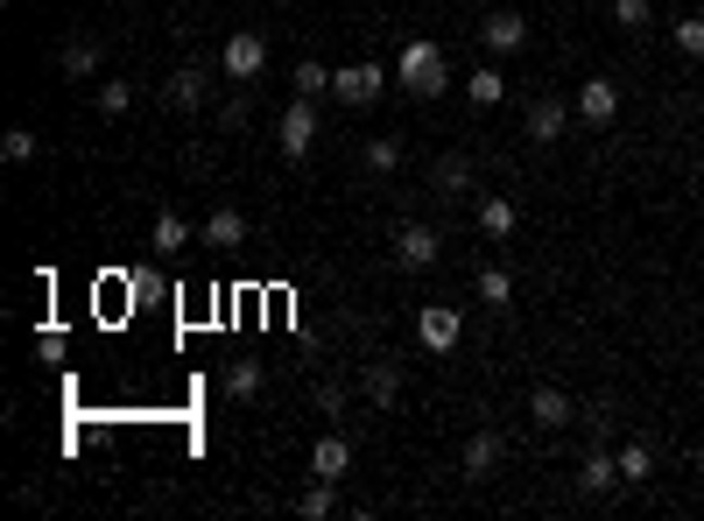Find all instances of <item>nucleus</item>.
<instances>
[{"instance_id":"nucleus-1","label":"nucleus","mask_w":704,"mask_h":521,"mask_svg":"<svg viewBox=\"0 0 704 521\" xmlns=\"http://www.w3.org/2000/svg\"><path fill=\"white\" fill-rule=\"evenodd\" d=\"M395 78L409 85L416 99H437L444 85H452V64H444V50H437V42H423V36H416V42H402V57H395Z\"/></svg>"},{"instance_id":"nucleus-2","label":"nucleus","mask_w":704,"mask_h":521,"mask_svg":"<svg viewBox=\"0 0 704 521\" xmlns=\"http://www.w3.org/2000/svg\"><path fill=\"white\" fill-rule=\"evenodd\" d=\"M275 141H282V156H310V141H318V99H289V113L275 121Z\"/></svg>"},{"instance_id":"nucleus-3","label":"nucleus","mask_w":704,"mask_h":521,"mask_svg":"<svg viewBox=\"0 0 704 521\" xmlns=\"http://www.w3.org/2000/svg\"><path fill=\"white\" fill-rule=\"evenodd\" d=\"M458 332H466V318H458L452 303H423V310H416V338H423L430 352H452Z\"/></svg>"},{"instance_id":"nucleus-4","label":"nucleus","mask_w":704,"mask_h":521,"mask_svg":"<svg viewBox=\"0 0 704 521\" xmlns=\"http://www.w3.org/2000/svg\"><path fill=\"white\" fill-rule=\"evenodd\" d=\"M219 64H226V78H239V85H254L268 71V42L254 36V28H239V36L226 42V57H219Z\"/></svg>"},{"instance_id":"nucleus-5","label":"nucleus","mask_w":704,"mask_h":521,"mask_svg":"<svg viewBox=\"0 0 704 521\" xmlns=\"http://www.w3.org/2000/svg\"><path fill=\"white\" fill-rule=\"evenodd\" d=\"M381 85H387L381 64H346V71H332V92L346 99V107H373V99H381Z\"/></svg>"},{"instance_id":"nucleus-6","label":"nucleus","mask_w":704,"mask_h":521,"mask_svg":"<svg viewBox=\"0 0 704 521\" xmlns=\"http://www.w3.org/2000/svg\"><path fill=\"white\" fill-rule=\"evenodd\" d=\"M613 113H620V85H613V78H585V85H578V121L606 127Z\"/></svg>"},{"instance_id":"nucleus-7","label":"nucleus","mask_w":704,"mask_h":521,"mask_svg":"<svg viewBox=\"0 0 704 521\" xmlns=\"http://www.w3.org/2000/svg\"><path fill=\"white\" fill-rule=\"evenodd\" d=\"M346 466H353V444L346 437H338V430H324V437L318 444H310V472H318V480H346Z\"/></svg>"},{"instance_id":"nucleus-8","label":"nucleus","mask_w":704,"mask_h":521,"mask_svg":"<svg viewBox=\"0 0 704 521\" xmlns=\"http://www.w3.org/2000/svg\"><path fill=\"white\" fill-rule=\"evenodd\" d=\"M479 42H486L493 57H507V50L529 42V22H521V14H486V22H479Z\"/></svg>"},{"instance_id":"nucleus-9","label":"nucleus","mask_w":704,"mask_h":521,"mask_svg":"<svg viewBox=\"0 0 704 521\" xmlns=\"http://www.w3.org/2000/svg\"><path fill=\"white\" fill-rule=\"evenodd\" d=\"M430 190H437V198H466L472 190V156H437V170H430Z\"/></svg>"},{"instance_id":"nucleus-10","label":"nucleus","mask_w":704,"mask_h":521,"mask_svg":"<svg viewBox=\"0 0 704 521\" xmlns=\"http://www.w3.org/2000/svg\"><path fill=\"white\" fill-rule=\"evenodd\" d=\"M395 261L402 268H437V233L430 226H402L395 233Z\"/></svg>"},{"instance_id":"nucleus-11","label":"nucleus","mask_w":704,"mask_h":521,"mask_svg":"<svg viewBox=\"0 0 704 521\" xmlns=\"http://www.w3.org/2000/svg\"><path fill=\"white\" fill-rule=\"evenodd\" d=\"M606 486H620V458H606V444H592L585 466H578V494H606Z\"/></svg>"},{"instance_id":"nucleus-12","label":"nucleus","mask_w":704,"mask_h":521,"mask_svg":"<svg viewBox=\"0 0 704 521\" xmlns=\"http://www.w3.org/2000/svg\"><path fill=\"white\" fill-rule=\"evenodd\" d=\"M501 466V430H472L466 437V480H493Z\"/></svg>"},{"instance_id":"nucleus-13","label":"nucleus","mask_w":704,"mask_h":521,"mask_svg":"<svg viewBox=\"0 0 704 521\" xmlns=\"http://www.w3.org/2000/svg\"><path fill=\"white\" fill-rule=\"evenodd\" d=\"M515 226H521L515 198H501V190H493V198H479V233H486V240H507Z\"/></svg>"},{"instance_id":"nucleus-14","label":"nucleus","mask_w":704,"mask_h":521,"mask_svg":"<svg viewBox=\"0 0 704 521\" xmlns=\"http://www.w3.org/2000/svg\"><path fill=\"white\" fill-rule=\"evenodd\" d=\"M564 121H571V107H564V99H535V107H529V141H557V134H564Z\"/></svg>"},{"instance_id":"nucleus-15","label":"nucleus","mask_w":704,"mask_h":521,"mask_svg":"<svg viewBox=\"0 0 704 521\" xmlns=\"http://www.w3.org/2000/svg\"><path fill=\"white\" fill-rule=\"evenodd\" d=\"M198 240H205V247H239V240H247V219H239L233 204H219V212L198 226Z\"/></svg>"},{"instance_id":"nucleus-16","label":"nucleus","mask_w":704,"mask_h":521,"mask_svg":"<svg viewBox=\"0 0 704 521\" xmlns=\"http://www.w3.org/2000/svg\"><path fill=\"white\" fill-rule=\"evenodd\" d=\"M529 415H535L543 430H564L578 409H571V395H564V388H535V395H529Z\"/></svg>"},{"instance_id":"nucleus-17","label":"nucleus","mask_w":704,"mask_h":521,"mask_svg":"<svg viewBox=\"0 0 704 521\" xmlns=\"http://www.w3.org/2000/svg\"><path fill=\"white\" fill-rule=\"evenodd\" d=\"M367 395H373V409H395V395H402V367H395V360H373V367H367Z\"/></svg>"},{"instance_id":"nucleus-18","label":"nucleus","mask_w":704,"mask_h":521,"mask_svg":"<svg viewBox=\"0 0 704 521\" xmlns=\"http://www.w3.org/2000/svg\"><path fill=\"white\" fill-rule=\"evenodd\" d=\"M99 71V42L92 36H71L64 42V78H92Z\"/></svg>"},{"instance_id":"nucleus-19","label":"nucleus","mask_w":704,"mask_h":521,"mask_svg":"<svg viewBox=\"0 0 704 521\" xmlns=\"http://www.w3.org/2000/svg\"><path fill=\"white\" fill-rule=\"evenodd\" d=\"M466 99H472V107H501V99H507V78H501V71H472V78H466Z\"/></svg>"},{"instance_id":"nucleus-20","label":"nucleus","mask_w":704,"mask_h":521,"mask_svg":"<svg viewBox=\"0 0 704 521\" xmlns=\"http://www.w3.org/2000/svg\"><path fill=\"white\" fill-rule=\"evenodd\" d=\"M479 303L507 310V303H515V275H507V268H486V275H479Z\"/></svg>"},{"instance_id":"nucleus-21","label":"nucleus","mask_w":704,"mask_h":521,"mask_svg":"<svg viewBox=\"0 0 704 521\" xmlns=\"http://www.w3.org/2000/svg\"><path fill=\"white\" fill-rule=\"evenodd\" d=\"M226 395L233 401H254V395H261V360H233L226 367Z\"/></svg>"},{"instance_id":"nucleus-22","label":"nucleus","mask_w":704,"mask_h":521,"mask_svg":"<svg viewBox=\"0 0 704 521\" xmlns=\"http://www.w3.org/2000/svg\"><path fill=\"white\" fill-rule=\"evenodd\" d=\"M170 99H176V107H205V71L198 64H184V71H176V78H170Z\"/></svg>"},{"instance_id":"nucleus-23","label":"nucleus","mask_w":704,"mask_h":521,"mask_svg":"<svg viewBox=\"0 0 704 521\" xmlns=\"http://www.w3.org/2000/svg\"><path fill=\"white\" fill-rule=\"evenodd\" d=\"M641 480H655V451L649 444H627L620 451V486H641Z\"/></svg>"},{"instance_id":"nucleus-24","label":"nucleus","mask_w":704,"mask_h":521,"mask_svg":"<svg viewBox=\"0 0 704 521\" xmlns=\"http://www.w3.org/2000/svg\"><path fill=\"white\" fill-rule=\"evenodd\" d=\"M190 240V226L176 212H156V255H176V247Z\"/></svg>"},{"instance_id":"nucleus-25","label":"nucleus","mask_w":704,"mask_h":521,"mask_svg":"<svg viewBox=\"0 0 704 521\" xmlns=\"http://www.w3.org/2000/svg\"><path fill=\"white\" fill-rule=\"evenodd\" d=\"M296 99H318V92H332V71H324V64H296Z\"/></svg>"},{"instance_id":"nucleus-26","label":"nucleus","mask_w":704,"mask_h":521,"mask_svg":"<svg viewBox=\"0 0 704 521\" xmlns=\"http://www.w3.org/2000/svg\"><path fill=\"white\" fill-rule=\"evenodd\" d=\"M296 508H304L310 521H324V514H338V494H332V480H318V486H310V494H304V500H296Z\"/></svg>"},{"instance_id":"nucleus-27","label":"nucleus","mask_w":704,"mask_h":521,"mask_svg":"<svg viewBox=\"0 0 704 521\" xmlns=\"http://www.w3.org/2000/svg\"><path fill=\"white\" fill-rule=\"evenodd\" d=\"M395 162H402V141H387V134H373V141H367V170H395Z\"/></svg>"},{"instance_id":"nucleus-28","label":"nucleus","mask_w":704,"mask_h":521,"mask_svg":"<svg viewBox=\"0 0 704 521\" xmlns=\"http://www.w3.org/2000/svg\"><path fill=\"white\" fill-rule=\"evenodd\" d=\"M677 50L683 57H704V14H683V22H677Z\"/></svg>"},{"instance_id":"nucleus-29","label":"nucleus","mask_w":704,"mask_h":521,"mask_svg":"<svg viewBox=\"0 0 704 521\" xmlns=\"http://www.w3.org/2000/svg\"><path fill=\"white\" fill-rule=\"evenodd\" d=\"M613 22H620V28H649L655 8H649V0H613Z\"/></svg>"},{"instance_id":"nucleus-30","label":"nucleus","mask_w":704,"mask_h":521,"mask_svg":"<svg viewBox=\"0 0 704 521\" xmlns=\"http://www.w3.org/2000/svg\"><path fill=\"white\" fill-rule=\"evenodd\" d=\"M0 156H8V162H28V156H36V134H28V127H8V134H0Z\"/></svg>"},{"instance_id":"nucleus-31","label":"nucleus","mask_w":704,"mask_h":521,"mask_svg":"<svg viewBox=\"0 0 704 521\" xmlns=\"http://www.w3.org/2000/svg\"><path fill=\"white\" fill-rule=\"evenodd\" d=\"M127 107H134L127 78H107V85H99V113H127Z\"/></svg>"},{"instance_id":"nucleus-32","label":"nucleus","mask_w":704,"mask_h":521,"mask_svg":"<svg viewBox=\"0 0 704 521\" xmlns=\"http://www.w3.org/2000/svg\"><path fill=\"white\" fill-rule=\"evenodd\" d=\"M318 409L324 415H346V388H338V381H318Z\"/></svg>"}]
</instances>
